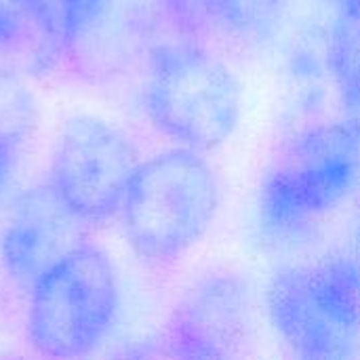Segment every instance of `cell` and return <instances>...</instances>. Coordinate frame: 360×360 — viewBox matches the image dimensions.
<instances>
[{
  "label": "cell",
  "instance_id": "obj_1",
  "mask_svg": "<svg viewBox=\"0 0 360 360\" xmlns=\"http://www.w3.org/2000/svg\"><path fill=\"white\" fill-rule=\"evenodd\" d=\"M219 198L217 175L198 150L179 146L143 160L120 209L129 247L146 262L179 259L211 228Z\"/></svg>",
  "mask_w": 360,
  "mask_h": 360
},
{
  "label": "cell",
  "instance_id": "obj_2",
  "mask_svg": "<svg viewBox=\"0 0 360 360\" xmlns=\"http://www.w3.org/2000/svg\"><path fill=\"white\" fill-rule=\"evenodd\" d=\"M146 112L173 141L211 150L238 124L240 86L232 70L196 40L156 44L148 57Z\"/></svg>",
  "mask_w": 360,
  "mask_h": 360
},
{
  "label": "cell",
  "instance_id": "obj_3",
  "mask_svg": "<svg viewBox=\"0 0 360 360\" xmlns=\"http://www.w3.org/2000/svg\"><path fill=\"white\" fill-rule=\"evenodd\" d=\"M27 344L46 359H82L110 333L118 304V272L110 255L80 243L27 291Z\"/></svg>",
  "mask_w": 360,
  "mask_h": 360
},
{
  "label": "cell",
  "instance_id": "obj_4",
  "mask_svg": "<svg viewBox=\"0 0 360 360\" xmlns=\"http://www.w3.org/2000/svg\"><path fill=\"white\" fill-rule=\"evenodd\" d=\"M266 308L297 356H354L360 346V262L340 257L287 266L272 276Z\"/></svg>",
  "mask_w": 360,
  "mask_h": 360
},
{
  "label": "cell",
  "instance_id": "obj_5",
  "mask_svg": "<svg viewBox=\"0 0 360 360\" xmlns=\"http://www.w3.org/2000/svg\"><path fill=\"white\" fill-rule=\"evenodd\" d=\"M360 177V139L346 124H327L295 137L274 158L262 186L268 230L293 234L335 209Z\"/></svg>",
  "mask_w": 360,
  "mask_h": 360
},
{
  "label": "cell",
  "instance_id": "obj_6",
  "mask_svg": "<svg viewBox=\"0 0 360 360\" xmlns=\"http://www.w3.org/2000/svg\"><path fill=\"white\" fill-rule=\"evenodd\" d=\"M139 165L122 129L99 116H74L57 135L49 184L80 221L101 224L120 213Z\"/></svg>",
  "mask_w": 360,
  "mask_h": 360
},
{
  "label": "cell",
  "instance_id": "obj_7",
  "mask_svg": "<svg viewBox=\"0 0 360 360\" xmlns=\"http://www.w3.org/2000/svg\"><path fill=\"white\" fill-rule=\"evenodd\" d=\"M80 221L57 196L51 184L21 192L8 207L0 230V262L6 276L30 291L82 238Z\"/></svg>",
  "mask_w": 360,
  "mask_h": 360
},
{
  "label": "cell",
  "instance_id": "obj_8",
  "mask_svg": "<svg viewBox=\"0 0 360 360\" xmlns=\"http://www.w3.org/2000/svg\"><path fill=\"white\" fill-rule=\"evenodd\" d=\"M251 331L245 285L230 274H213L186 293L173 310L165 346L181 359L236 356Z\"/></svg>",
  "mask_w": 360,
  "mask_h": 360
},
{
  "label": "cell",
  "instance_id": "obj_9",
  "mask_svg": "<svg viewBox=\"0 0 360 360\" xmlns=\"http://www.w3.org/2000/svg\"><path fill=\"white\" fill-rule=\"evenodd\" d=\"M167 17L184 32L259 40L276 21L278 0H162Z\"/></svg>",
  "mask_w": 360,
  "mask_h": 360
},
{
  "label": "cell",
  "instance_id": "obj_10",
  "mask_svg": "<svg viewBox=\"0 0 360 360\" xmlns=\"http://www.w3.org/2000/svg\"><path fill=\"white\" fill-rule=\"evenodd\" d=\"M55 0H0V55L55 59Z\"/></svg>",
  "mask_w": 360,
  "mask_h": 360
},
{
  "label": "cell",
  "instance_id": "obj_11",
  "mask_svg": "<svg viewBox=\"0 0 360 360\" xmlns=\"http://www.w3.org/2000/svg\"><path fill=\"white\" fill-rule=\"evenodd\" d=\"M340 8L333 63L346 127L360 139V0H340Z\"/></svg>",
  "mask_w": 360,
  "mask_h": 360
},
{
  "label": "cell",
  "instance_id": "obj_12",
  "mask_svg": "<svg viewBox=\"0 0 360 360\" xmlns=\"http://www.w3.org/2000/svg\"><path fill=\"white\" fill-rule=\"evenodd\" d=\"M32 124V101L23 86L0 70V133L25 137Z\"/></svg>",
  "mask_w": 360,
  "mask_h": 360
},
{
  "label": "cell",
  "instance_id": "obj_13",
  "mask_svg": "<svg viewBox=\"0 0 360 360\" xmlns=\"http://www.w3.org/2000/svg\"><path fill=\"white\" fill-rule=\"evenodd\" d=\"M21 143H23V137L0 133V198L8 190L11 179L17 171Z\"/></svg>",
  "mask_w": 360,
  "mask_h": 360
},
{
  "label": "cell",
  "instance_id": "obj_14",
  "mask_svg": "<svg viewBox=\"0 0 360 360\" xmlns=\"http://www.w3.org/2000/svg\"><path fill=\"white\" fill-rule=\"evenodd\" d=\"M356 259L360 262V221H359V230H356Z\"/></svg>",
  "mask_w": 360,
  "mask_h": 360
}]
</instances>
